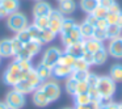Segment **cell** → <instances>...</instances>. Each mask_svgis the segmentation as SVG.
I'll return each mask as SVG.
<instances>
[{"instance_id":"6da1fadb","label":"cell","mask_w":122,"mask_h":109,"mask_svg":"<svg viewBox=\"0 0 122 109\" xmlns=\"http://www.w3.org/2000/svg\"><path fill=\"white\" fill-rule=\"evenodd\" d=\"M26 76H28V72L26 71H21L19 62L15 59V61L12 62L8 67H7L5 71H4L3 80H4V83H5V84L15 87L17 83H20L21 80L26 79Z\"/></svg>"},{"instance_id":"7a4b0ae2","label":"cell","mask_w":122,"mask_h":109,"mask_svg":"<svg viewBox=\"0 0 122 109\" xmlns=\"http://www.w3.org/2000/svg\"><path fill=\"white\" fill-rule=\"evenodd\" d=\"M96 88L101 96V104L108 103L112 101V97L116 93V82L110 76H100Z\"/></svg>"},{"instance_id":"3957f363","label":"cell","mask_w":122,"mask_h":109,"mask_svg":"<svg viewBox=\"0 0 122 109\" xmlns=\"http://www.w3.org/2000/svg\"><path fill=\"white\" fill-rule=\"evenodd\" d=\"M7 26L12 30V32H20L22 29H26L29 25H28V19L24 13L21 12H15L7 16Z\"/></svg>"},{"instance_id":"277c9868","label":"cell","mask_w":122,"mask_h":109,"mask_svg":"<svg viewBox=\"0 0 122 109\" xmlns=\"http://www.w3.org/2000/svg\"><path fill=\"white\" fill-rule=\"evenodd\" d=\"M40 87H41V89L43 91V93L46 95V97L49 99L50 103H54V101H56L61 97L62 89H61V85L56 82H45V83H42Z\"/></svg>"},{"instance_id":"5b68a950","label":"cell","mask_w":122,"mask_h":109,"mask_svg":"<svg viewBox=\"0 0 122 109\" xmlns=\"http://www.w3.org/2000/svg\"><path fill=\"white\" fill-rule=\"evenodd\" d=\"M62 53H63V51H62L61 49L55 47V46H51V47L46 49V50L43 51L41 63L45 64V66H47V67H50V68H53V67L58 63L59 57H61Z\"/></svg>"},{"instance_id":"8992f818","label":"cell","mask_w":122,"mask_h":109,"mask_svg":"<svg viewBox=\"0 0 122 109\" xmlns=\"http://www.w3.org/2000/svg\"><path fill=\"white\" fill-rule=\"evenodd\" d=\"M49 20H50V24H49V29L51 30L55 34H61L62 30V24H63L64 20V15L62 13L59 9H53V12L49 16Z\"/></svg>"},{"instance_id":"52a82bcc","label":"cell","mask_w":122,"mask_h":109,"mask_svg":"<svg viewBox=\"0 0 122 109\" xmlns=\"http://www.w3.org/2000/svg\"><path fill=\"white\" fill-rule=\"evenodd\" d=\"M5 104L15 109H20L25 105V95L20 93L19 91L12 89L5 96Z\"/></svg>"},{"instance_id":"ba28073f","label":"cell","mask_w":122,"mask_h":109,"mask_svg":"<svg viewBox=\"0 0 122 109\" xmlns=\"http://www.w3.org/2000/svg\"><path fill=\"white\" fill-rule=\"evenodd\" d=\"M61 38H62V43L64 45V47L70 46V45H74L76 42H80L83 38H81V34H80V30H79V25L75 26L74 29H71L70 32L62 33Z\"/></svg>"},{"instance_id":"9c48e42d","label":"cell","mask_w":122,"mask_h":109,"mask_svg":"<svg viewBox=\"0 0 122 109\" xmlns=\"http://www.w3.org/2000/svg\"><path fill=\"white\" fill-rule=\"evenodd\" d=\"M106 50L112 58L122 59V36L113 38V40H109V45Z\"/></svg>"},{"instance_id":"30bf717a","label":"cell","mask_w":122,"mask_h":109,"mask_svg":"<svg viewBox=\"0 0 122 109\" xmlns=\"http://www.w3.org/2000/svg\"><path fill=\"white\" fill-rule=\"evenodd\" d=\"M53 12V8L51 5L47 3V1H43V0H40L34 4L33 7V16L34 17H43V16H50V13Z\"/></svg>"},{"instance_id":"8fae6325","label":"cell","mask_w":122,"mask_h":109,"mask_svg":"<svg viewBox=\"0 0 122 109\" xmlns=\"http://www.w3.org/2000/svg\"><path fill=\"white\" fill-rule=\"evenodd\" d=\"M72 72H74V70H72V67L70 66H64V64H59L56 63L55 66L53 67V76L58 78V79H64V78H68L72 75Z\"/></svg>"},{"instance_id":"7c38bea8","label":"cell","mask_w":122,"mask_h":109,"mask_svg":"<svg viewBox=\"0 0 122 109\" xmlns=\"http://www.w3.org/2000/svg\"><path fill=\"white\" fill-rule=\"evenodd\" d=\"M66 53H68L70 55H72L74 58H81L83 54L85 53V46H84V40H81L80 42H76L74 45L66 46Z\"/></svg>"},{"instance_id":"4fadbf2b","label":"cell","mask_w":122,"mask_h":109,"mask_svg":"<svg viewBox=\"0 0 122 109\" xmlns=\"http://www.w3.org/2000/svg\"><path fill=\"white\" fill-rule=\"evenodd\" d=\"M33 103H34V105L40 106V108L47 106L49 104H50L49 99L46 97V95L43 93V91L41 89V87L36 88V89L33 91Z\"/></svg>"},{"instance_id":"5bb4252c","label":"cell","mask_w":122,"mask_h":109,"mask_svg":"<svg viewBox=\"0 0 122 109\" xmlns=\"http://www.w3.org/2000/svg\"><path fill=\"white\" fill-rule=\"evenodd\" d=\"M84 46H85V51L87 53H97L98 50H101V49L104 47L102 42H100V41H96L95 38H88V40H84Z\"/></svg>"},{"instance_id":"9a60e30c","label":"cell","mask_w":122,"mask_h":109,"mask_svg":"<svg viewBox=\"0 0 122 109\" xmlns=\"http://www.w3.org/2000/svg\"><path fill=\"white\" fill-rule=\"evenodd\" d=\"M34 70H36V72L38 74V76H40V79L42 80V82H46V80H49L53 76V68H50V67L45 66V64H42V63H40Z\"/></svg>"},{"instance_id":"2e32d148","label":"cell","mask_w":122,"mask_h":109,"mask_svg":"<svg viewBox=\"0 0 122 109\" xmlns=\"http://www.w3.org/2000/svg\"><path fill=\"white\" fill-rule=\"evenodd\" d=\"M13 57L11 47V38H4L0 41V58H8Z\"/></svg>"},{"instance_id":"e0dca14e","label":"cell","mask_w":122,"mask_h":109,"mask_svg":"<svg viewBox=\"0 0 122 109\" xmlns=\"http://www.w3.org/2000/svg\"><path fill=\"white\" fill-rule=\"evenodd\" d=\"M58 9L63 15H71L76 9V3H75L74 0H63V1H59Z\"/></svg>"},{"instance_id":"ac0fdd59","label":"cell","mask_w":122,"mask_h":109,"mask_svg":"<svg viewBox=\"0 0 122 109\" xmlns=\"http://www.w3.org/2000/svg\"><path fill=\"white\" fill-rule=\"evenodd\" d=\"M79 30H80V34H81L83 40H88V38H92L93 32H95V26L84 20V21L79 25Z\"/></svg>"},{"instance_id":"d6986e66","label":"cell","mask_w":122,"mask_h":109,"mask_svg":"<svg viewBox=\"0 0 122 109\" xmlns=\"http://www.w3.org/2000/svg\"><path fill=\"white\" fill-rule=\"evenodd\" d=\"M0 5L5 9L7 13L11 15V13H15V12L19 11V8H20V1H19V0H1Z\"/></svg>"},{"instance_id":"ffe728a7","label":"cell","mask_w":122,"mask_h":109,"mask_svg":"<svg viewBox=\"0 0 122 109\" xmlns=\"http://www.w3.org/2000/svg\"><path fill=\"white\" fill-rule=\"evenodd\" d=\"M13 89L19 91L20 93H22V95H28V93H33V91H34L36 88L25 79V80H21L20 83H17V84L13 87Z\"/></svg>"},{"instance_id":"44dd1931","label":"cell","mask_w":122,"mask_h":109,"mask_svg":"<svg viewBox=\"0 0 122 109\" xmlns=\"http://www.w3.org/2000/svg\"><path fill=\"white\" fill-rule=\"evenodd\" d=\"M109 76L116 83H122V64H113L110 67V71H109Z\"/></svg>"},{"instance_id":"7402d4cb","label":"cell","mask_w":122,"mask_h":109,"mask_svg":"<svg viewBox=\"0 0 122 109\" xmlns=\"http://www.w3.org/2000/svg\"><path fill=\"white\" fill-rule=\"evenodd\" d=\"M55 33H53L50 29H43V30H41V33H40V36H38V38H37V41L41 43V45H43V43H49V42H51V41L55 38Z\"/></svg>"},{"instance_id":"603a6c76","label":"cell","mask_w":122,"mask_h":109,"mask_svg":"<svg viewBox=\"0 0 122 109\" xmlns=\"http://www.w3.org/2000/svg\"><path fill=\"white\" fill-rule=\"evenodd\" d=\"M108 57H109L108 50H106L105 47H102L101 50H98L97 53L93 54V63L97 64V66L106 63V61H108Z\"/></svg>"},{"instance_id":"cb8c5ba5","label":"cell","mask_w":122,"mask_h":109,"mask_svg":"<svg viewBox=\"0 0 122 109\" xmlns=\"http://www.w3.org/2000/svg\"><path fill=\"white\" fill-rule=\"evenodd\" d=\"M24 47L28 51H29L32 57H36L38 53H41L42 45H41V43L38 42V41H36V40H30L28 43H25V45H24Z\"/></svg>"},{"instance_id":"d4e9b609","label":"cell","mask_w":122,"mask_h":109,"mask_svg":"<svg viewBox=\"0 0 122 109\" xmlns=\"http://www.w3.org/2000/svg\"><path fill=\"white\" fill-rule=\"evenodd\" d=\"M97 5H98V0H80V8L88 15L92 13Z\"/></svg>"},{"instance_id":"484cf974","label":"cell","mask_w":122,"mask_h":109,"mask_svg":"<svg viewBox=\"0 0 122 109\" xmlns=\"http://www.w3.org/2000/svg\"><path fill=\"white\" fill-rule=\"evenodd\" d=\"M122 34V28L117 24H112L108 25L106 28V36H108V40H113V38L121 37Z\"/></svg>"},{"instance_id":"4316f807","label":"cell","mask_w":122,"mask_h":109,"mask_svg":"<svg viewBox=\"0 0 122 109\" xmlns=\"http://www.w3.org/2000/svg\"><path fill=\"white\" fill-rule=\"evenodd\" d=\"M26 80H28V82H29V83H30V84H32L34 88H38V87H40V85L43 83L42 80L40 79V76H38V74L36 72V70H34V68L30 70V71L28 72Z\"/></svg>"},{"instance_id":"83f0119b","label":"cell","mask_w":122,"mask_h":109,"mask_svg":"<svg viewBox=\"0 0 122 109\" xmlns=\"http://www.w3.org/2000/svg\"><path fill=\"white\" fill-rule=\"evenodd\" d=\"M49 24H50V20H49L47 16H43V17H34V21H33V25L37 26L40 30L43 29H47Z\"/></svg>"},{"instance_id":"f1b7e54d","label":"cell","mask_w":122,"mask_h":109,"mask_svg":"<svg viewBox=\"0 0 122 109\" xmlns=\"http://www.w3.org/2000/svg\"><path fill=\"white\" fill-rule=\"evenodd\" d=\"M75 59H76V58H74V57L70 55L68 53L63 51V53L61 54V57H59L58 63H59V64H64V66H70V67H72V66H74V63H75Z\"/></svg>"},{"instance_id":"f546056e","label":"cell","mask_w":122,"mask_h":109,"mask_svg":"<svg viewBox=\"0 0 122 109\" xmlns=\"http://www.w3.org/2000/svg\"><path fill=\"white\" fill-rule=\"evenodd\" d=\"M89 67L91 66L83 58H76L74 66H72V70L74 71H89Z\"/></svg>"},{"instance_id":"4dcf8cb0","label":"cell","mask_w":122,"mask_h":109,"mask_svg":"<svg viewBox=\"0 0 122 109\" xmlns=\"http://www.w3.org/2000/svg\"><path fill=\"white\" fill-rule=\"evenodd\" d=\"M76 85H77L76 80H75L72 76H68L66 79V92L68 93V95L75 96V92H76Z\"/></svg>"},{"instance_id":"1f68e13d","label":"cell","mask_w":122,"mask_h":109,"mask_svg":"<svg viewBox=\"0 0 122 109\" xmlns=\"http://www.w3.org/2000/svg\"><path fill=\"white\" fill-rule=\"evenodd\" d=\"M75 26H77L76 21L72 19H64L63 20V24H62V30H61V34L62 33H67L70 32L71 29H74Z\"/></svg>"},{"instance_id":"d6a6232c","label":"cell","mask_w":122,"mask_h":109,"mask_svg":"<svg viewBox=\"0 0 122 109\" xmlns=\"http://www.w3.org/2000/svg\"><path fill=\"white\" fill-rule=\"evenodd\" d=\"M11 47H12V54H13V57H16L17 54L24 49V45H22L16 37H13V38H11Z\"/></svg>"},{"instance_id":"836d02e7","label":"cell","mask_w":122,"mask_h":109,"mask_svg":"<svg viewBox=\"0 0 122 109\" xmlns=\"http://www.w3.org/2000/svg\"><path fill=\"white\" fill-rule=\"evenodd\" d=\"M16 38L22 43V45L28 43L30 40H32V38H30V36H29V32H28V28H26V29L20 30V32H17V33H16Z\"/></svg>"},{"instance_id":"e575fe53","label":"cell","mask_w":122,"mask_h":109,"mask_svg":"<svg viewBox=\"0 0 122 109\" xmlns=\"http://www.w3.org/2000/svg\"><path fill=\"white\" fill-rule=\"evenodd\" d=\"M92 38H95L96 41H100V42H104L105 40H108L106 29H98V28H95V32H93Z\"/></svg>"},{"instance_id":"d590c367","label":"cell","mask_w":122,"mask_h":109,"mask_svg":"<svg viewBox=\"0 0 122 109\" xmlns=\"http://www.w3.org/2000/svg\"><path fill=\"white\" fill-rule=\"evenodd\" d=\"M74 99H75V105H84V104H88L89 101H92L88 93L75 95V96H74Z\"/></svg>"},{"instance_id":"8d00e7d4","label":"cell","mask_w":122,"mask_h":109,"mask_svg":"<svg viewBox=\"0 0 122 109\" xmlns=\"http://www.w3.org/2000/svg\"><path fill=\"white\" fill-rule=\"evenodd\" d=\"M75 109H101L100 101H89L84 105H75Z\"/></svg>"},{"instance_id":"74e56055","label":"cell","mask_w":122,"mask_h":109,"mask_svg":"<svg viewBox=\"0 0 122 109\" xmlns=\"http://www.w3.org/2000/svg\"><path fill=\"white\" fill-rule=\"evenodd\" d=\"M92 15L96 17V19H105L106 17V15H108V9L106 8H104V7H101V5H97L95 8V11L92 12Z\"/></svg>"},{"instance_id":"f35d334b","label":"cell","mask_w":122,"mask_h":109,"mask_svg":"<svg viewBox=\"0 0 122 109\" xmlns=\"http://www.w3.org/2000/svg\"><path fill=\"white\" fill-rule=\"evenodd\" d=\"M88 89H89V85L88 83L85 82H77V85H76V92L75 95H81V93H88Z\"/></svg>"},{"instance_id":"ab89813d","label":"cell","mask_w":122,"mask_h":109,"mask_svg":"<svg viewBox=\"0 0 122 109\" xmlns=\"http://www.w3.org/2000/svg\"><path fill=\"white\" fill-rule=\"evenodd\" d=\"M88 72L89 71H74L71 76L74 78L76 82H84V80H87Z\"/></svg>"},{"instance_id":"60d3db41","label":"cell","mask_w":122,"mask_h":109,"mask_svg":"<svg viewBox=\"0 0 122 109\" xmlns=\"http://www.w3.org/2000/svg\"><path fill=\"white\" fill-rule=\"evenodd\" d=\"M88 95H89V97H91L92 101H100L101 103V96H100V93H98V91H97L96 87H89Z\"/></svg>"},{"instance_id":"b9f144b4","label":"cell","mask_w":122,"mask_h":109,"mask_svg":"<svg viewBox=\"0 0 122 109\" xmlns=\"http://www.w3.org/2000/svg\"><path fill=\"white\" fill-rule=\"evenodd\" d=\"M15 58H16L17 61H30V59H32L33 57L30 55V53H29V51H28L25 47H24V49H22V50L20 51L19 54H17L16 57H15Z\"/></svg>"},{"instance_id":"7bdbcfd3","label":"cell","mask_w":122,"mask_h":109,"mask_svg":"<svg viewBox=\"0 0 122 109\" xmlns=\"http://www.w3.org/2000/svg\"><path fill=\"white\" fill-rule=\"evenodd\" d=\"M98 75L93 74V72H88V76H87V80L85 82L88 83V85L89 87H96L97 85V82H98Z\"/></svg>"},{"instance_id":"ee69618b","label":"cell","mask_w":122,"mask_h":109,"mask_svg":"<svg viewBox=\"0 0 122 109\" xmlns=\"http://www.w3.org/2000/svg\"><path fill=\"white\" fill-rule=\"evenodd\" d=\"M28 32H29V36H30L32 40L37 41V38H38V36H40L41 30L38 29L37 26H34V25H29V26H28Z\"/></svg>"},{"instance_id":"f6af8a7d","label":"cell","mask_w":122,"mask_h":109,"mask_svg":"<svg viewBox=\"0 0 122 109\" xmlns=\"http://www.w3.org/2000/svg\"><path fill=\"white\" fill-rule=\"evenodd\" d=\"M119 13H121V12H119ZM119 13H112V12H108V15H106V17H105V20H106V22H108V25L117 24Z\"/></svg>"},{"instance_id":"bcb514c9","label":"cell","mask_w":122,"mask_h":109,"mask_svg":"<svg viewBox=\"0 0 122 109\" xmlns=\"http://www.w3.org/2000/svg\"><path fill=\"white\" fill-rule=\"evenodd\" d=\"M17 61V59H16ZM20 64V68H21V71H26L29 72L30 70H33V66L32 63H30V61H17Z\"/></svg>"},{"instance_id":"7dc6e473","label":"cell","mask_w":122,"mask_h":109,"mask_svg":"<svg viewBox=\"0 0 122 109\" xmlns=\"http://www.w3.org/2000/svg\"><path fill=\"white\" fill-rule=\"evenodd\" d=\"M114 3H116V0H98V5L104 7L106 9H109Z\"/></svg>"},{"instance_id":"c3c4849f","label":"cell","mask_w":122,"mask_h":109,"mask_svg":"<svg viewBox=\"0 0 122 109\" xmlns=\"http://www.w3.org/2000/svg\"><path fill=\"white\" fill-rule=\"evenodd\" d=\"M81 58L84 59V61L89 64V66H93V64H95V63H93V54L92 53H87V51H85V53L83 54Z\"/></svg>"},{"instance_id":"681fc988","label":"cell","mask_w":122,"mask_h":109,"mask_svg":"<svg viewBox=\"0 0 122 109\" xmlns=\"http://www.w3.org/2000/svg\"><path fill=\"white\" fill-rule=\"evenodd\" d=\"M101 109H118V104L113 103V101H108V103L101 104Z\"/></svg>"},{"instance_id":"f907efd6","label":"cell","mask_w":122,"mask_h":109,"mask_svg":"<svg viewBox=\"0 0 122 109\" xmlns=\"http://www.w3.org/2000/svg\"><path fill=\"white\" fill-rule=\"evenodd\" d=\"M95 28H98V29H106V28H108V22H106L105 19H98Z\"/></svg>"},{"instance_id":"816d5d0a","label":"cell","mask_w":122,"mask_h":109,"mask_svg":"<svg viewBox=\"0 0 122 109\" xmlns=\"http://www.w3.org/2000/svg\"><path fill=\"white\" fill-rule=\"evenodd\" d=\"M108 12H112V13H119V12H122V9H121V7H119L118 3H114L113 5L108 9Z\"/></svg>"},{"instance_id":"f5cc1de1","label":"cell","mask_w":122,"mask_h":109,"mask_svg":"<svg viewBox=\"0 0 122 109\" xmlns=\"http://www.w3.org/2000/svg\"><path fill=\"white\" fill-rule=\"evenodd\" d=\"M85 21H87V22H89V24H91V25H93V26H96V22H97V19H96V17L93 16L92 13H89V15H88V17L85 19Z\"/></svg>"},{"instance_id":"db71d44e","label":"cell","mask_w":122,"mask_h":109,"mask_svg":"<svg viewBox=\"0 0 122 109\" xmlns=\"http://www.w3.org/2000/svg\"><path fill=\"white\" fill-rule=\"evenodd\" d=\"M8 16V13H7V11L3 8V7L0 5V19H4V17Z\"/></svg>"},{"instance_id":"11a10c76","label":"cell","mask_w":122,"mask_h":109,"mask_svg":"<svg viewBox=\"0 0 122 109\" xmlns=\"http://www.w3.org/2000/svg\"><path fill=\"white\" fill-rule=\"evenodd\" d=\"M117 25H119V26L122 28V12L119 13V16H118V21H117Z\"/></svg>"},{"instance_id":"9f6ffc18","label":"cell","mask_w":122,"mask_h":109,"mask_svg":"<svg viewBox=\"0 0 122 109\" xmlns=\"http://www.w3.org/2000/svg\"><path fill=\"white\" fill-rule=\"evenodd\" d=\"M5 105H7L5 103H1V101H0V109H5Z\"/></svg>"},{"instance_id":"6f0895ef","label":"cell","mask_w":122,"mask_h":109,"mask_svg":"<svg viewBox=\"0 0 122 109\" xmlns=\"http://www.w3.org/2000/svg\"><path fill=\"white\" fill-rule=\"evenodd\" d=\"M5 109H15V108H12V106H9V105H5Z\"/></svg>"},{"instance_id":"680465c9","label":"cell","mask_w":122,"mask_h":109,"mask_svg":"<svg viewBox=\"0 0 122 109\" xmlns=\"http://www.w3.org/2000/svg\"><path fill=\"white\" fill-rule=\"evenodd\" d=\"M118 109H122V104H118Z\"/></svg>"},{"instance_id":"91938a15","label":"cell","mask_w":122,"mask_h":109,"mask_svg":"<svg viewBox=\"0 0 122 109\" xmlns=\"http://www.w3.org/2000/svg\"><path fill=\"white\" fill-rule=\"evenodd\" d=\"M63 109H75V108H63Z\"/></svg>"},{"instance_id":"94428289","label":"cell","mask_w":122,"mask_h":109,"mask_svg":"<svg viewBox=\"0 0 122 109\" xmlns=\"http://www.w3.org/2000/svg\"><path fill=\"white\" fill-rule=\"evenodd\" d=\"M58 1H63V0H58Z\"/></svg>"},{"instance_id":"6125c7cd","label":"cell","mask_w":122,"mask_h":109,"mask_svg":"<svg viewBox=\"0 0 122 109\" xmlns=\"http://www.w3.org/2000/svg\"><path fill=\"white\" fill-rule=\"evenodd\" d=\"M36 1H40V0H36Z\"/></svg>"},{"instance_id":"be15d7a7","label":"cell","mask_w":122,"mask_h":109,"mask_svg":"<svg viewBox=\"0 0 122 109\" xmlns=\"http://www.w3.org/2000/svg\"><path fill=\"white\" fill-rule=\"evenodd\" d=\"M0 62H1V58H0Z\"/></svg>"},{"instance_id":"e7e4bbea","label":"cell","mask_w":122,"mask_h":109,"mask_svg":"<svg viewBox=\"0 0 122 109\" xmlns=\"http://www.w3.org/2000/svg\"><path fill=\"white\" fill-rule=\"evenodd\" d=\"M0 3H1V0H0Z\"/></svg>"}]
</instances>
